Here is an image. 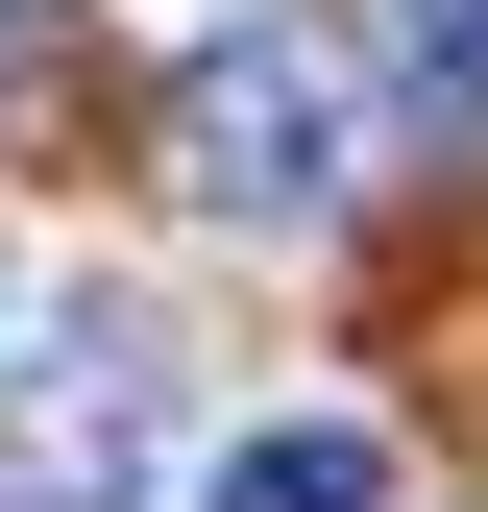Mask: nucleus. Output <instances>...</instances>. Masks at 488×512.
Returning a JSON list of instances; mask_svg holds the SVG:
<instances>
[{
	"mask_svg": "<svg viewBox=\"0 0 488 512\" xmlns=\"http://www.w3.org/2000/svg\"><path fill=\"white\" fill-rule=\"evenodd\" d=\"M171 171H196L220 220H318L366 171V49L342 25H220L196 74H171Z\"/></svg>",
	"mask_w": 488,
	"mask_h": 512,
	"instance_id": "obj_1",
	"label": "nucleus"
},
{
	"mask_svg": "<svg viewBox=\"0 0 488 512\" xmlns=\"http://www.w3.org/2000/svg\"><path fill=\"white\" fill-rule=\"evenodd\" d=\"M122 464H147V342H122V317H74V366L0 415V512H98Z\"/></svg>",
	"mask_w": 488,
	"mask_h": 512,
	"instance_id": "obj_2",
	"label": "nucleus"
},
{
	"mask_svg": "<svg viewBox=\"0 0 488 512\" xmlns=\"http://www.w3.org/2000/svg\"><path fill=\"white\" fill-rule=\"evenodd\" d=\"M220 512H391V439H366V415H269L220 464Z\"/></svg>",
	"mask_w": 488,
	"mask_h": 512,
	"instance_id": "obj_3",
	"label": "nucleus"
},
{
	"mask_svg": "<svg viewBox=\"0 0 488 512\" xmlns=\"http://www.w3.org/2000/svg\"><path fill=\"white\" fill-rule=\"evenodd\" d=\"M391 74H415V122H488V0H391Z\"/></svg>",
	"mask_w": 488,
	"mask_h": 512,
	"instance_id": "obj_4",
	"label": "nucleus"
},
{
	"mask_svg": "<svg viewBox=\"0 0 488 512\" xmlns=\"http://www.w3.org/2000/svg\"><path fill=\"white\" fill-rule=\"evenodd\" d=\"M49 74H74V0H0V122H25Z\"/></svg>",
	"mask_w": 488,
	"mask_h": 512,
	"instance_id": "obj_5",
	"label": "nucleus"
}]
</instances>
